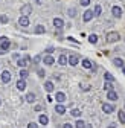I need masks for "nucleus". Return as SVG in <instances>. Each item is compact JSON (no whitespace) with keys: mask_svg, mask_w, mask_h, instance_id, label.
Here are the masks:
<instances>
[{"mask_svg":"<svg viewBox=\"0 0 125 128\" xmlns=\"http://www.w3.org/2000/svg\"><path fill=\"white\" fill-rule=\"evenodd\" d=\"M58 62L61 64V66H66V64H67V56H66V55H61V56L58 58Z\"/></svg>","mask_w":125,"mask_h":128,"instance_id":"aec40b11","label":"nucleus"},{"mask_svg":"<svg viewBox=\"0 0 125 128\" xmlns=\"http://www.w3.org/2000/svg\"><path fill=\"white\" fill-rule=\"evenodd\" d=\"M122 69H124V73H125V67H122Z\"/></svg>","mask_w":125,"mask_h":128,"instance_id":"37998d69","label":"nucleus"},{"mask_svg":"<svg viewBox=\"0 0 125 128\" xmlns=\"http://www.w3.org/2000/svg\"><path fill=\"white\" fill-rule=\"evenodd\" d=\"M113 64L116 67H124V61H122V58H114L113 60Z\"/></svg>","mask_w":125,"mask_h":128,"instance_id":"a211bd4d","label":"nucleus"},{"mask_svg":"<svg viewBox=\"0 0 125 128\" xmlns=\"http://www.w3.org/2000/svg\"><path fill=\"white\" fill-rule=\"evenodd\" d=\"M29 64H30V56H24V58L18 60V62H17V66H18V67H28Z\"/></svg>","mask_w":125,"mask_h":128,"instance_id":"7ed1b4c3","label":"nucleus"},{"mask_svg":"<svg viewBox=\"0 0 125 128\" xmlns=\"http://www.w3.org/2000/svg\"><path fill=\"white\" fill-rule=\"evenodd\" d=\"M82 90H84V92H87V90H90V86H82Z\"/></svg>","mask_w":125,"mask_h":128,"instance_id":"58836bf2","label":"nucleus"},{"mask_svg":"<svg viewBox=\"0 0 125 128\" xmlns=\"http://www.w3.org/2000/svg\"><path fill=\"white\" fill-rule=\"evenodd\" d=\"M11 81V73H9V70H5L3 73H2V82H9Z\"/></svg>","mask_w":125,"mask_h":128,"instance_id":"423d86ee","label":"nucleus"},{"mask_svg":"<svg viewBox=\"0 0 125 128\" xmlns=\"http://www.w3.org/2000/svg\"><path fill=\"white\" fill-rule=\"evenodd\" d=\"M46 32V29H44V26H41V24H38L37 28H35V34H44Z\"/></svg>","mask_w":125,"mask_h":128,"instance_id":"393cba45","label":"nucleus"},{"mask_svg":"<svg viewBox=\"0 0 125 128\" xmlns=\"http://www.w3.org/2000/svg\"><path fill=\"white\" fill-rule=\"evenodd\" d=\"M102 111H104V113H113V111H114V107L113 105H110V104H102Z\"/></svg>","mask_w":125,"mask_h":128,"instance_id":"39448f33","label":"nucleus"},{"mask_svg":"<svg viewBox=\"0 0 125 128\" xmlns=\"http://www.w3.org/2000/svg\"><path fill=\"white\" fill-rule=\"evenodd\" d=\"M28 76H29L28 70H20V79H26Z\"/></svg>","mask_w":125,"mask_h":128,"instance_id":"c85d7f7f","label":"nucleus"},{"mask_svg":"<svg viewBox=\"0 0 125 128\" xmlns=\"http://www.w3.org/2000/svg\"><path fill=\"white\" fill-rule=\"evenodd\" d=\"M88 41H90L92 44H96V43H98V35H95V34H92V35L88 37Z\"/></svg>","mask_w":125,"mask_h":128,"instance_id":"5701e85b","label":"nucleus"},{"mask_svg":"<svg viewBox=\"0 0 125 128\" xmlns=\"http://www.w3.org/2000/svg\"><path fill=\"white\" fill-rule=\"evenodd\" d=\"M55 111H56L58 114H64V113H66V107L61 105V104H58V105L55 107Z\"/></svg>","mask_w":125,"mask_h":128,"instance_id":"ddd939ff","label":"nucleus"},{"mask_svg":"<svg viewBox=\"0 0 125 128\" xmlns=\"http://www.w3.org/2000/svg\"><path fill=\"white\" fill-rule=\"evenodd\" d=\"M82 18H84V22H90L93 18V11H86L84 15H82Z\"/></svg>","mask_w":125,"mask_h":128,"instance_id":"9b49d317","label":"nucleus"},{"mask_svg":"<svg viewBox=\"0 0 125 128\" xmlns=\"http://www.w3.org/2000/svg\"><path fill=\"white\" fill-rule=\"evenodd\" d=\"M0 105H2V99H0Z\"/></svg>","mask_w":125,"mask_h":128,"instance_id":"c03bdc74","label":"nucleus"},{"mask_svg":"<svg viewBox=\"0 0 125 128\" xmlns=\"http://www.w3.org/2000/svg\"><path fill=\"white\" fill-rule=\"evenodd\" d=\"M30 12H32V5H29V3H26V5H23L22 8H20V14L22 15H30Z\"/></svg>","mask_w":125,"mask_h":128,"instance_id":"f03ea898","label":"nucleus"},{"mask_svg":"<svg viewBox=\"0 0 125 128\" xmlns=\"http://www.w3.org/2000/svg\"><path fill=\"white\" fill-rule=\"evenodd\" d=\"M26 101L32 104V102L35 101V94H34V93H28V94H26Z\"/></svg>","mask_w":125,"mask_h":128,"instance_id":"412c9836","label":"nucleus"},{"mask_svg":"<svg viewBox=\"0 0 125 128\" xmlns=\"http://www.w3.org/2000/svg\"><path fill=\"white\" fill-rule=\"evenodd\" d=\"M55 99L61 104V102H64V101H66V94H64V93H61V92H58L56 96H55Z\"/></svg>","mask_w":125,"mask_h":128,"instance_id":"f8f14e48","label":"nucleus"},{"mask_svg":"<svg viewBox=\"0 0 125 128\" xmlns=\"http://www.w3.org/2000/svg\"><path fill=\"white\" fill-rule=\"evenodd\" d=\"M104 88H105L107 92H110V90H113V86H112L110 82H105V84H104Z\"/></svg>","mask_w":125,"mask_h":128,"instance_id":"7c9ffc66","label":"nucleus"},{"mask_svg":"<svg viewBox=\"0 0 125 128\" xmlns=\"http://www.w3.org/2000/svg\"><path fill=\"white\" fill-rule=\"evenodd\" d=\"M67 62L70 64V66H76V64H78V55H69Z\"/></svg>","mask_w":125,"mask_h":128,"instance_id":"0eeeda50","label":"nucleus"},{"mask_svg":"<svg viewBox=\"0 0 125 128\" xmlns=\"http://www.w3.org/2000/svg\"><path fill=\"white\" fill-rule=\"evenodd\" d=\"M38 75H40V76H44V70H43V69H38Z\"/></svg>","mask_w":125,"mask_h":128,"instance_id":"e433bc0d","label":"nucleus"},{"mask_svg":"<svg viewBox=\"0 0 125 128\" xmlns=\"http://www.w3.org/2000/svg\"><path fill=\"white\" fill-rule=\"evenodd\" d=\"M82 67L84 69H92V62H90V60H82Z\"/></svg>","mask_w":125,"mask_h":128,"instance_id":"4be33fe9","label":"nucleus"},{"mask_svg":"<svg viewBox=\"0 0 125 128\" xmlns=\"http://www.w3.org/2000/svg\"><path fill=\"white\" fill-rule=\"evenodd\" d=\"M40 60H41V56H40V55L34 56V62H35V64H37V62H40Z\"/></svg>","mask_w":125,"mask_h":128,"instance_id":"c9c22d12","label":"nucleus"},{"mask_svg":"<svg viewBox=\"0 0 125 128\" xmlns=\"http://www.w3.org/2000/svg\"><path fill=\"white\" fill-rule=\"evenodd\" d=\"M75 125H76V128H86V124H84L82 120H76Z\"/></svg>","mask_w":125,"mask_h":128,"instance_id":"c756f323","label":"nucleus"},{"mask_svg":"<svg viewBox=\"0 0 125 128\" xmlns=\"http://www.w3.org/2000/svg\"><path fill=\"white\" fill-rule=\"evenodd\" d=\"M62 128H73L70 124H64V125H62Z\"/></svg>","mask_w":125,"mask_h":128,"instance_id":"4c0bfd02","label":"nucleus"},{"mask_svg":"<svg viewBox=\"0 0 125 128\" xmlns=\"http://www.w3.org/2000/svg\"><path fill=\"white\" fill-rule=\"evenodd\" d=\"M18 24H20V26H28V24H29V17L22 15V17L18 18Z\"/></svg>","mask_w":125,"mask_h":128,"instance_id":"6e6552de","label":"nucleus"},{"mask_svg":"<svg viewBox=\"0 0 125 128\" xmlns=\"http://www.w3.org/2000/svg\"><path fill=\"white\" fill-rule=\"evenodd\" d=\"M67 40H69V41H72V43H76V40H75V38H73V37H69V38H67Z\"/></svg>","mask_w":125,"mask_h":128,"instance_id":"ea45409f","label":"nucleus"},{"mask_svg":"<svg viewBox=\"0 0 125 128\" xmlns=\"http://www.w3.org/2000/svg\"><path fill=\"white\" fill-rule=\"evenodd\" d=\"M43 61H44V64H48V66H52V64L55 62L54 56H50V55H46V56L43 58Z\"/></svg>","mask_w":125,"mask_h":128,"instance_id":"9d476101","label":"nucleus"},{"mask_svg":"<svg viewBox=\"0 0 125 128\" xmlns=\"http://www.w3.org/2000/svg\"><path fill=\"white\" fill-rule=\"evenodd\" d=\"M28 128H38V125H37V124H34V122H30V124L28 125Z\"/></svg>","mask_w":125,"mask_h":128,"instance_id":"f704fd0d","label":"nucleus"},{"mask_svg":"<svg viewBox=\"0 0 125 128\" xmlns=\"http://www.w3.org/2000/svg\"><path fill=\"white\" fill-rule=\"evenodd\" d=\"M101 12H102V8H101L99 5H96V6H95V12H93V15H101Z\"/></svg>","mask_w":125,"mask_h":128,"instance_id":"cd10ccee","label":"nucleus"},{"mask_svg":"<svg viewBox=\"0 0 125 128\" xmlns=\"http://www.w3.org/2000/svg\"><path fill=\"white\" fill-rule=\"evenodd\" d=\"M35 3H38V5H41V3H43V0H35Z\"/></svg>","mask_w":125,"mask_h":128,"instance_id":"79ce46f5","label":"nucleus"},{"mask_svg":"<svg viewBox=\"0 0 125 128\" xmlns=\"http://www.w3.org/2000/svg\"><path fill=\"white\" fill-rule=\"evenodd\" d=\"M9 46H11V43H9L6 38H0V49H2L3 52L9 49Z\"/></svg>","mask_w":125,"mask_h":128,"instance_id":"20e7f679","label":"nucleus"},{"mask_svg":"<svg viewBox=\"0 0 125 128\" xmlns=\"http://www.w3.org/2000/svg\"><path fill=\"white\" fill-rule=\"evenodd\" d=\"M107 98H108V101H118V93L113 92V90H110V92L107 93Z\"/></svg>","mask_w":125,"mask_h":128,"instance_id":"1a4fd4ad","label":"nucleus"},{"mask_svg":"<svg viewBox=\"0 0 125 128\" xmlns=\"http://www.w3.org/2000/svg\"><path fill=\"white\" fill-rule=\"evenodd\" d=\"M118 116H119V120H120V124H125V113L120 110V111H118Z\"/></svg>","mask_w":125,"mask_h":128,"instance_id":"a878e982","label":"nucleus"},{"mask_svg":"<svg viewBox=\"0 0 125 128\" xmlns=\"http://www.w3.org/2000/svg\"><path fill=\"white\" fill-rule=\"evenodd\" d=\"M107 128H116V125H114V124H112V125H108Z\"/></svg>","mask_w":125,"mask_h":128,"instance_id":"a19ab883","label":"nucleus"},{"mask_svg":"<svg viewBox=\"0 0 125 128\" xmlns=\"http://www.w3.org/2000/svg\"><path fill=\"white\" fill-rule=\"evenodd\" d=\"M104 78L107 79L108 82H112V81H114V76H113V75H112L110 72H105V73H104Z\"/></svg>","mask_w":125,"mask_h":128,"instance_id":"6ab92c4d","label":"nucleus"},{"mask_svg":"<svg viewBox=\"0 0 125 128\" xmlns=\"http://www.w3.org/2000/svg\"><path fill=\"white\" fill-rule=\"evenodd\" d=\"M48 122H49V119H48V116H46V114H41V116H40V124L46 125Z\"/></svg>","mask_w":125,"mask_h":128,"instance_id":"bb28decb","label":"nucleus"},{"mask_svg":"<svg viewBox=\"0 0 125 128\" xmlns=\"http://www.w3.org/2000/svg\"><path fill=\"white\" fill-rule=\"evenodd\" d=\"M105 38L108 43H116L118 40H120V35H119V32H108Z\"/></svg>","mask_w":125,"mask_h":128,"instance_id":"f257e3e1","label":"nucleus"},{"mask_svg":"<svg viewBox=\"0 0 125 128\" xmlns=\"http://www.w3.org/2000/svg\"><path fill=\"white\" fill-rule=\"evenodd\" d=\"M8 15H0V23H8Z\"/></svg>","mask_w":125,"mask_h":128,"instance_id":"2f4dec72","label":"nucleus"},{"mask_svg":"<svg viewBox=\"0 0 125 128\" xmlns=\"http://www.w3.org/2000/svg\"><path fill=\"white\" fill-rule=\"evenodd\" d=\"M75 12H76V11H75L73 8H70V9H69V15H70V17H75Z\"/></svg>","mask_w":125,"mask_h":128,"instance_id":"473e14b6","label":"nucleus"},{"mask_svg":"<svg viewBox=\"0 0 125 128\" xmlns=\"http://www.w3.org/2000/svg\"><path fill=\"white\" fill-rule=\"evenodd\" d=\"M112 12H113V15H114V17H120V15H122V9H120L119 6H113Z\"/></svg>","mask_w":125,"mask_h":128,"instance_id":"4468645a","label":"nucleus"},{"mask_svg":"<svg viewBox=\"0 0 125 128\" xmlns=\"http://www.w3.org/2000/svg\"><path fill=\"white\" fill-rule=\"evenodd\" d=\"M44 88H46V92L50 93V92L54 90V84H52L50 81H46V82H44Z\"/></svg>","mask_w":125,"mask_h":128,"instance_id":"f3484780","label":"nucleus"},{"mask_svg":"<svg viewBox=\"0 0 125 128\" xmlns=\"http://www.w3.org/2000/svg\"><path fill=\"white\" fill-rule=\"evenodd\" d=\"M17 88H18L20 92H23V90L26 88V82H24V79H18V81H17Z\"/></svg>","mask_w":125,"mask_h":128,"instance_id":"2eb2a0df","label":"nucleus"},{"mask_svg":"<svg viewBox=\"0 0 125 128\" xmlns=\"http://www.w3.org/2000/svg\"><path fill=\"white\" fill-rule=\"evenodd\" d=\"M70 114H72L73 118H80V116H81V111L78 110V108H73V110L70 111Z\"/></svg>","mask_w":125,"mask_h":128,"instance_id":"b1692460","label":"nucleus"},{"mask_svg":"<svg viewBox=\"0 0 125 128\" xmlns=\"http://www.w3.org/2000/svg\"><path fill=\"white\" fill-rule=\"evenodd\" d=\"M81 5H82V6H87V5H90V0H81Z\"/></svg>","mask_w":125,"mask_h":128,"instance_id":"72a5a7b5","label":"nucleus"},{"mask_svg":"<svg viewBox=\"0 0 125 128\" xmlns=\"http://www.w3.org/2000/svg\"><path fill=\"white\" fill-rule=\"evenodd\" d=\"M54 26H55L56 29H61L62 26H64V22H62L61 18H55V20H54Z\"/></svg>","mask_w":125,"mask_h":128,"instance_id":"dca6fc26","label":"nucleus"}]
</instances>
